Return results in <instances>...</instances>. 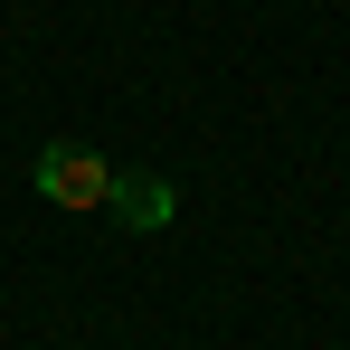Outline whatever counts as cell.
Instances as JSON below:
<instances>
[{
    "instance_id": "1",
    "label": "cell",
    "mask_w": 350,
    "mask_h": 350,
    "mask_svg": "<svg viewBox=\"0 0 350 350\" xmlns=\"http://www.w3.org/2000/svg\"><path fill=\"white\" fill-rule=\"evenodd\" d=\"M38 199H57V208H105V199H114V161L85 152V142H48V152H38Z\"/></svg>"
},
{
    "instance_id": "2",
    "label": "cell",
    "mask_w": 350,
    "mask_h": 350,
    "mask_svg": "<svg viewBox=\"0 0 350 350\" xmlns=\"http://www.w3.org/2000/svg\"><path fill=\"white\" fill-rule=\"evenodd\" d=\"M105 208H114L123 228H171L180 189H171V180H152V171H114V199H105Z\"/></svg>"
}]
</instances>
